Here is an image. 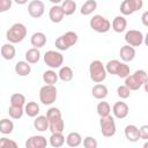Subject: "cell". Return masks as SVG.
I'll return each mask as SVG.
<instances>
[{
	"instance_id": "6da1fadb",
	"label": "cell",
	"mask_w": 148,
	"mask_h": 148,
	"mask_svg": "<svg viewBox=\"0 0 148 148\" xmlns=\"http://www.w3.org/2000/svg\"><path fill=\"white\" fill-rule=\"evenodd\" d=\"M147 83H148V76L146 71L138 69L133 74H130L125 77V86L132 91V90H139L142 86H145V89L147 90Z\"/></svg>"
},
{
	"instance_id": "7a4b0ae2",
	"label": "cell",
	"mask_w": 148,
	"mask_h": 148,
	"mask_svg": "<svg viewBox=\"0 0 148 148\" xmlns=\"http://www.w3.org/2000/svg\"><path fill=\"white\" fill-rule=\"evenodd\" d=\"M46 117L49 120V131L51 133L54 132H62L65 128V123L62 120V116H61V111L60 109L52 106L47 110L46 112Z\"/></svg>"
},
{
	"instance_id": "3957f363",
	"label": "cell",
	"mask_w": 148,
	"mask_h": 148,
	"mask_svg": "<svg viewBox=\"0 0 148 148\" xmlns=\"http://www.w3.org/2000/svg\"><path fill=\"white\" fill-rule=\"evenodd\" d=\"M27 27L21 23V22H17V23H14L7 31H6V39L12 43V44H17V43H21L25 37H27Z\"/></svg>"
},
{
	"instance_id": "277c9868",
	"label": "cell",
	"mask_w": 148,
	"mask_h": 148,
	"mask_svg": "<svg viewBox=\"0 0 148 148\" xmlns=\"http://www.w3.org/2000/svg\"><path fill=\"white\" fill-rule=\"evenodd\" d=\"M77 40H79V36L75 31H67L56 39L54 45L59 51H66L69 47L74 46L77 43Z\"/></svg>"
},
{
	"instance_id": "5b68a950",
	"label": "cell",
	"mask_w": 148,
	"mask_h": 148,
	"mask_svg": "<svg viewBox=\"0 0 148 148\" xmlns=\"http://www.w3.org/2000/svg\"><path fill=\"white\" fill-rule=\"evenodd\" d=\"M105 66L101 60H92L89 65V75L91 81L96 83H101L106 79Z\"/></svg>"
},
{
	"instance_id": "8992f818",
	"label": "cell",
	"mask_w": 148,
	"mask_h": 148,
	"mask_svg": "<svg viewBox=\"0 0 148 148\" xmlns=\"http://www.w3.org/2000/svg\"><path fill=\"white\" fill-rule=\"evenodd\" d=\"M57 88L54 84H45L39 89V101L43 105H52L57 99Z\"/></svg>"
},
{
	"instance_id": "52a82bcc",
	"label": "cell",
	"mask_w": 148,
	"mask_h": 148,
	"mask_svg": "<svg viewBox=\"0 0 148 148\" xmlns=\"http://www.w3.org/2000/svg\"><path fill=\"white\" fill-rule=\"evenodd\" d=\"M44 62L47 67H50L51 69H56V68H60L61 65L64 64V56L56 50H49L44 53L43 56Z\"/></svg>"
},
{
	"instance_id": "ba28073f",
	"label": "cell",
	"mask_w": 148,
	"mask_h": 148,
	"mask_svg": "<svg viewBox=\"0 0 148 148\" xmlns=\"http://www.w3.org/2000/svg\"><path fill=\"white\" fill-rule=\"evenodd\" d=\"M99 127H101V133L105 138H111L116 134L117 132V126L114 118L109 114L105 117H101L99 119Z\"/></svg>"
},
{
	"instance_id": "9c48e42d",
	"label": "cell",
	"mask_w": 148,
	"mask_h": 148,
	"mask_svg": "<svg viewBox=\"0 0 148 148\" xmlns=\"http://www.w3.org/2000/svg\"><path fill=\"white\" fill-rule=\"evenodd\" d=\"M89 25L98 34H105L111 29V22L102 15H94L89 21Z\"/></svg>"
},
{
	"instance_id": "30bf717a",
	"label": "cell",
	"mask_w": 148,
	"mask_h": 148,
	"mask_svg": "<svg viewBox=\"0 0 148 148\" xmlns=\"http://www.w3.org/2000/svg\"><path fill=\"white\" fill-rule=\"evenodd\" d=\"M143 7V0H123L120 5V13L124 16L132 15Z\"/></svg>"
},
{
	"instance_id": "8fae6325",
	"label": "cell",
	"mask_w": 148,
	"mask_h": 148,
	"mask_svg": "<svg viewBox=\"0 0 148 148\" xmlns=\"http://www.w3.org/2000/svg\"><path fill=\"white\" fill-rule=\"evenodd\" d=\"M125 42L127 45H131L133 47H136V46H140L142 43H143V34L140 31V30H135V29H131L128 31H126L125 34Z\"/></svg>"
},
{
	"instance_id": "7c38bea8",
	"label": "cell",
	"mask_w": 148,
	"mask_h": 148,
	"mask_svg": "<svg viewBox=\"0 0 148 148\" xmlns=\"http://www.w3.org/2000/svg\"><path fill=\"white\" fill-rule=\"evenodd\" d=\"M45 5L40 0H31L28 5V13L34 18H39L44 15Z\"/></svg>"
},
{
	"instance_id": "4fadbf2b",
	"label": "cell",
	"mask_w": 148,
	"mask_h": 148,
	"mask_svg": "<svg viewBox=\"0 0 148 148\" xmlns=\"http://www.w3.org/2000/svg\"><path fill=\"white\" fill-rule=\"evenodd\" d=\"M47 140L44 135H31L25 141L27 148H45L47 146Z\"/></svg>"
},
{
	"instance_id": "5bb4252c",
	"label": "cell",
	"mask_w": 148,
	"mask_h": 148,
	"mask_svg": "<svg viewBox=\"0 0 148 148\" xmlns=\"http://www.w3.org/2000/svg\"><path fill=\"white\" fill-rule=\"evenodd\" d=\"M128 112H130V109H128V105L125 103V102H116L112 106V113H113V117L118 118V119H124L128 116Z\"/></svg>"
},
{
	"instance_id": "9a60e30c",
	"label": "cell",
	"mask_w": 148,
	"mask_h": 148,
	"mask_svg": "<svg viewBox=\"0 0 148 148\" xmlns=\"http://www.w3.org/2000/svg\"><path fill=\"white\" fill-rule=\"evenodd\" d=\"M124 134L125 138L130 141V142H136L140 140V133H139V127H136L133 124H130L125 127L124 130Z\"/></svg>"
},
{
	"instance_id": "2e32d148",
	"label": "cell",
	"mask_w": 148,
	"mask_h": 148,
	"mask_svg": "<svg viewBox=\"0 0 148 148\" xmlns=\"http://www.w3.org/2000/svg\"><path fill=\"white\" fill-rule=\"evenodd\" d=\"M119 56H120V59L124 62H130L135 58V49L133 46L126 44V45L120 47Z\"/></svg>"
},
{
	"instance_id": "e0dca14e",
	"label": "cell",
	"mask_w": 148,
	"mask_h": 148,
	"mask_svg": "<svg viewBox=\"0 0 148 148\" xmlns=\"http://www.w3.org/2000/svg\"><path fill=\"white\" fill-rule=\"evenodd\" d=\"M49 17H50L51 22L60 23L64 20L65 14H64V12H62V9H61V7L59 5H53L49 10Z\"/></svg>"
},
{
	"instance_id": "ac0fdd59",
	"label": "cell",
	"mask_w": 148,
	"mask_h": 148,
	"mask_svg": "<svg viewBox=\"0 0 148 148\" xmlns=\"http://www.w3.org/2000/svg\"><path fill=\"white\" fill-rule=\"evenodd\" d=\"M111 27H112L114 32H118V34L124 32L127 28V20L125 18L124 15H118L113 18V21L111 23Z\"/></svg>"
},
{
	"instance_id": "d6986e66",
	"label": "cell",
	"mask_w": 148,
	"mask_h": 148,
	"mask_svg": "<svg viewBox=\"0 0 148 148\" xmlns=\"http://www.w3.org/2000/svg\"><path fill=\"white\" fill-rule=\"evenodd\" d=\"M0 53H1V57L5 60H13L16 56V49L12 43L8 42V43H6L1 46Z\"/></svg>"
},
{
	"instance_id": "ffe728a7",
	"label": "cell",
	"mask_w": 148,
	"mask_h": 148,
	"mask_svg": "<svg viewBox=\"0 0 148 148\" xmlns=\"http://www.w3.org/2000/svg\"><path fill=\"white\" fill-rule=\"evenodd\" d=\"M30 43L36 49H40L43 47L45 44H46V36L44 32L42 31H37V32H34L30 37Z\"/></svg>"
},
{
	"instance_id": "44dd1931",
	"label": "cell",
	"mask_w": 148,
	"mask_h": 148,
	"mask_svg": "<svg viewBox=\"0 0 148 148\" xmlns=\"http://www.w3.org/2000/svg\"><path fill=\"white\" fill-rule=\"evenodd\" d=\"M14 71L15 73L18 75V76H27L30 74L31 72V66L28 61L25 60H21V61H17L15 64V67H14Z\"/></svg>"
},
{
	"instance_id": "7402d4cb",
	"label": "cell",
	"mask_w": 148,
	"mask_h": 148,
	"mask_svg": "<svg viewBox=\"0 0 148 148\" xmlns=\"http://www.w3.org/2000/svg\"><path fill=\"white\" fill-rule=\"evenodd\" d=\"M91 94H92V96L96 99H104L108 96L109 90H108V88H106L105 84H103V83H96L92 87V89H91Z\"/></svg>"
},
{
	"instance_id": "603a6c76",
	"label": "cell",
	"mask_w": 148,
	"mask_h": 148,
	"mask_svg": "<svg viewBox=\"0 0 148 148\" xmlns=\"http://www.w3.org/2000/svg\"><path fill=\"white\" fill-rule=\"evenodd\" d=\"M34 127L35 130H37L38 132H45L49 130V120L46 116L43 114H38L35 117L34 120Z\"/></svg>"
},
{
	"instance_id": "cb8c5ba5",
	"label": "cell",
	"mask_w": 148,
	"mask_h": 148,
	"mask_svg": "<svg viewBox=\"0 0 148 148\" xmlns=\"http://www.w3.org/2000/svg\"><path fill=\"white\" fill-rule=\"evenodd\" d=\"M49 143H50L53 148L62 147L64 143H65V136H64L62 132H54V133H51V136L49 138Z\"/></svg>"
},
{
	"instance_id": "d4e9b609",
	"label": "cell",
	"mask_w": 148,
	"mask_h": 148,
	"mask_svg": "<svg viewBox=\"0 0 148 148\" xmlns=\"http://www.w3.org/2000/svg\"><path fill=\"white\" fill-rule=\"evenodd\" d=\"M23 109H24V113L28 117H30V118H35L36 116L39 114V111H40L39 105L36 102H28V103H25Z\"/></svg>"
},
{
	"instance_id": "484cf974",
	"label": "cell",
	"mask_w": 148,
	"mask_h": 148,
	"mask_svg": "<svg viewBox=\"0 0 148 148\" xmlns=\"http://www.w3.org/2000/svg\"><path fill=\"white\" fill-rule=\"evenodd\" d=\"M65 139H66L67 146L73 147V148L79 147V146L82 143V136H81V134L77 133V132H71V133H68V135H67Z\"/></svg>"
},
{
	"instance_id": "4316f807",
	"label": "cell",
	"mask_w": 148,
	"mask_h": 148,
	"mask_svg": "<svg viewBox=\"0 0 148 148\" xmlns=\"http://www.w3.org/2000/svg\"><path fill=\"white\" fill-rule=\"evenodd\" d=\"M65 16H69V15H73L76 10V2L75 0H62L61 5H60Z\"/></svg>"
},
{
	"instance_id": "83f0119b",
	"label": "cell",
	"mask_w": 148,
	"mask_h": 148,
	"mask_svg": "<svg viewBox=\"0 0 148 148\" xmlns=\"http://www.w3.org/2000/svg\"><path fill=\"white\" fill-rule=\"evenodd\" d=\"M25 61H28L29 64H37L40 59V52H39V49H36V47H31L29 50H27L25 54Z\"/></svg>"
},
{
	"instance_id": "f1b7e54d",
	"label": "cell",
	"mask_w": 148,
	"mask_h": 148,
	"mask_svg": "<svg viewBox=\"0 0 148 148\" xmlns=\"http://www.w3.org/2000/svg\"><path fill=\"white\" fill-rule=\"evenodd\" d=\"M97 9V2L95 0H87L86 2H83V5L81 6L80 13L83 16H88L90 14H92L95 10Z\"/></svg>"
},
{
	"instance_id": "f546056e",
	"label": "cell",
	"mask_w": 148,
	"mask_h": 148,
	"mask_svg": "<svg viewBox=\"0 0 148 148\" xmlns=\"http://www.w3.org/2000/svg\"><path fill=\"white\" fill-rule=\"evenodd\" d=\"M73 76H74V73H73V69L69 66H61L60 67L59 73H58V77L61 81L69 82V81L73 80Z\"/></svg>"
},
{
	"instance_id": "4dcf8cb0",
	"label": "cell",
	"mask_w": 148,
	"mask_h": 148,
	"mask_svg": "<svg viewBox=\"0 0 148 148\" xmlns=\"http://www.w3.org/2000/svg\"><path fill=\"white\" fill-rule=\"evenodd\" d=\"M14 131V123L8 118H2L0 120V133L3 135L10 134Z\"/></svg>"
},
{
	"instance_id": "1f68e13d",
	"label": "cell",
	"mask_w": 148,
	"mask_h": 148,
	"mask_svg": "<svg viewBox=\"0 0 148 148\" xmlns=\"http://www.w3.org/2000/svg\"><path fill=\"white\" fill-rule=\"evenodd\" d=\"M43 81L45 84H56L58 81V73H56L53 69H47L43 73Z\"/></svg>"
},
{
	"instance_id": "d6a6232c",
	"label": "cell",
	"mask_w": 148,
	"mask_h": 148,
	"mask_svg": "<svg viewBox=\"0 0 148 148\" xmlns=\"http://www.w3.org/2000/svg\"><path fill=\"white\" fill-rule=\"evenodd\" d=\"M120 64H121V61H119V60H117V59L109 60V61L106 62V65H104L106 73H108V74H111V75H117L118 69H119V67H120Z\"/></svg>"
},
{
	"instance_id": "836d02e7",
	"label": "cell",
	"mask_w": 148,
	"mask_h": 148,
	"mask_svg": "<svg viewBox=\"0 0 148 148\" xmlns=\"http://www.w3.org/2000/svg\"><path fill=\"white\" fill-rule=\"evenodd\" d=\"M8 114L12 119H21L24 114V109H23V106L10 105L8 108Z\"/></svg>"
},
{
	"instance_id": "e575fe53",
	"label": "cell",
	"mask_w": 148,
	"mask_h": 148,
	"mask_svg": "<svg viewBox=\"0 0 148 148\" xmlns=\"http://www.w3.org/2000/svg\"><path fill=\"white\" fill-rule=\"evenodd\" d=\"M96 111H97V114L99 117H105V116H109L111 113V106L108 102H99L96 106Z\"/></svg>"
},
{
	"instance_id": "d590c367",
	"label": "cell",
	"mask_w": 148,
	"mask_h": 148,
	"mask_svg": "<svg viewBox=\"0 0 148 148\" xmlns=\"http://www.w3.org/2000/svg\"><path fill=\"white\" fill-rule=\"evenodd\" d=\"M27 103L25 96L20 92H15L10 96V105H16V106H24Z\"/></svg>"
},
{
	"instance_id": "8d00e7d4",
	"label": "cell",
	"mask_w": 148,
	"mask_h": 148,
	"mask_svg": "<svg viewBox=\"0 0 148 148\" xmlns=\"http://www.w3.org/2000/svg\"><path fill=\"white\" fill-rule=\"evenodd\" d=\"M130 74H131V68H130V66H128L126 62L121 61L120 67H119L118 73H117V76H119V77H121V79H125V77H126L127 75H130Z\"/></svg>"
},
{
	"instance_id": "74e56055",
	"label": "cell",
	"mask_w": 148,
	"mask_h": 148,
	"mask_svg": "<svg viewBox=\"0 0 148 148\" xmlns=\"http://www.w3.org/2000/svg\"><path fill=\"white\" fill-rule=\"evenodd\" d=\"M117 95H118L119 98H121V99H126V98L130 97V95H131V90H130L125 84H123V86H119V87L117 88Z\"/></svg>"
},
{
	"instance_id": "f35d334b",
	"label": "cell",
	"mask_w": 148,
	"mask_h": 148,
	"mask_svg": "<svg viewBox=\"0 0 148 148\" xmlns=\"http://www.w3.org/2000/svg\"><path fill=\"white\" fill-rule=\"evenodd\" d=\"M82 143L84 148H97L98 146V142L94 136H86L82 140Z\"/></svg>"
},
{
	"instance_id": "ab89813d",
	"label": "cell",
	"mask_w": 148,
	"mask_h": 148,
	"mask_svg": "<svg viewBox=\"0 0 148 148\" xmlns=\"http://www.w3.org/2000/svg\"><path fill=\"white\" fill-rule=\"evenodd\" d=\"M17 143L14 140H10L6 136L0 138V148H16Z\"/></svg>"
},
{
	"instance_id": "60d3db41",
	"label": "cell",
	"mask_w": 148,
	"mask_h": 148,
	"mask_svg": "<svg viewBox=\"0 0 148 148\" xmlns=\"http://www.w3.org/2000/svg\"><path fill=\"white\" fill-rule=\"evenodd\" d=\"M13 0H0V14L9 10L12 8Z\"/></svg>"
},
{
	"instance_id": "b9f144b4",
	"label": "cell",
	"mask_w": 148,
	"mask_h": 148,
	"mask_svg": "<svg viewBox=\"0 0 148 148\" xmlns=\"http://www.w3.org/2000/svg\"><path fill=\"white\" fill-rule=\"evenodd\" d=\"M139 133H140V139L147 140L148 139V125H142L139 128Z\"/></svg>"
},
{
	"instance_id": "7bdbcfd3",
	"label": "cell",
	"mask_w": 148,
	"mask_h": 148,
	"mask_svg": "<svg viewBox=\"0 0 148 148\" xmlns=\"http://www.w3.org/2000/svg\"><path fill=\"white\" fill-rule=\"evenodd\" d=\"M141 21L145 27H148V12H143V14L141 16Z\"/></svg>"
},
{
	"instance_id": "ee69618b",
	"label": "cell",
	"mask_w": 148,
	"mask_h": 148,
	"mask_svg": "<svg viewBox=\"0 0 148 148\" xmlns=\"http://www.w3.org/2000/svg\"><path fill=\"white\" fill-rule=\"evenodd\" d=\"M15 3H17V5H25L27 2H28V0H13Z\"/></svg>"
},
{
	"instance_id": "f6af8a7d",
	"label": "cell",
	"mask_w": 148,
	"mask_h": 148,
	"mask_svg": "<svg viewBox=\"0 0 148 148\" xmlns=\"http://www.w3.org/2000/svg\"><path fill=\"white\" fill-rule=\"evenodd\" d=\"M51 3H53V5H59V3H61L62 2V0H49Z\"/></svg>"
}]
</instances>
